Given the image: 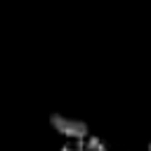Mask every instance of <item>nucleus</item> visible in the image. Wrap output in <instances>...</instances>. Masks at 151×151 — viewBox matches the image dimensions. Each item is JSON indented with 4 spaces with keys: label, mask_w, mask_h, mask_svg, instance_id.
Instances as JSON below:
<instances>
[{
    "label": "nucleus",
    "mask_w": 151,
    "mask_h": 151,
    "mask_svg": "<svg viewBox=\"0 0 151 151\" xmlns=\"http://www.w3.org/2000/svg\"><path fill=\"white\" fill-rule=\"evenodd\" d=\"M50 125L57 134H61L66 142H78L83 144L92 132H90V125L83 120V118H76V116H68V113H61V111H52L50 113Z\"/></svg>",
    "instance_id": "f257e3e1"
},
{
    "label": "nucleus",
    "mask_w": 151,
    "mask_h": 151,
    "mask_svg": "<svg viewBox=\"0 0 151 151\" xmlns=\"http://www.w3.org/2000/svg\"><path fill=\"white\" fill-rule=\"evenodd\" d=\"M83 151H113L101 137H97V134H90L85 142H83Z\"/></svg>",
    "instance_id": "f03ea898"
},
{
    "label": "nucleus",
    "mask_w": 151,
    "mask_h": 151,
    "mask_svg": "<svg viewBox=\"0 0 151 151\" xmlns=\"http://www.w3.org/2000/svg\"><path fill=\"white\" fill-rule=\"evenodd\" d=\"M61 151H83V144H78V142H64Z\"/></svg>",
    "instance_id": "7ed1b4c3"
},
{
    "label": "nucleus",
    "mask_w": 151,
    "mask_h": 151,
    "mask_svg": "<svg viewBox=\"0 0 151 151\" xmlns=\"http://www.w3.org/2000/svg\"><path fill=\"white\" fill-rule=\"evenodd\" d=\"M149 151H151V142H149Z\"/></svg>",
    "instance_id": "20e7f679"
}]
</instances>
